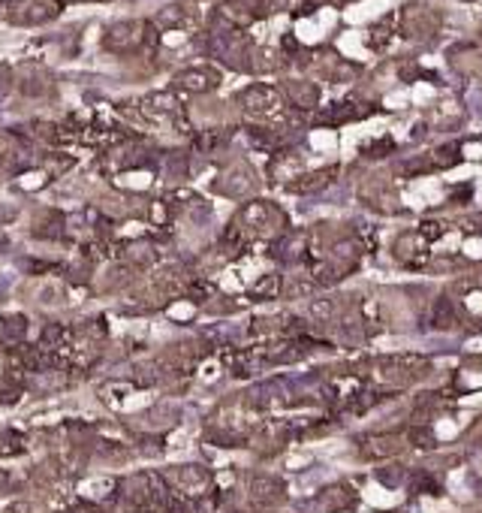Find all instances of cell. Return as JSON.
Instances as JSON below:
<instances>
[{
	"label": "cell",
	"instance_id": "cell-1",
	"mask_svg": "<svg viewBox=\"0 0 482 513\" xmlns=\"http://www.w3.org/2000/svg\"><path fill=\"white\" fill-rule=\"evenodd\" d=\"M338 176V167L331 163V167H322L317 172H311V176H305V178H298L293 190H298V194H311V190H322V187H329L331 181H335Z\"/></svg>",
	"mask_w": 482,
	"mask_h": 513
},
{
	"label": "cell",
	"instance_id": "cell-2",
	"mask_svg": "<svg viewBox=\"0 0 482 513\" xmlns=\"http://www.w3.org/2000/svg\"><path fill=\"white\" fill-rule=\"evenodd\" d=\"M452 320H455V308H452V302L446 299V296H440L437 305L431 308V326H434V329H450V326H452Z\"/></svg>",
	"mask_w": 482,
	"mask_h": 513
},
{
	"label": "cell",
	"instance_id": "cell-3",
	"mask_svg": "<svg viewBox=\"0 0 482 513\" xmlns=\"http://www.w3.org/2000/svg\"><path fill=\"white\" fill-rule=\"evenodd\" d=\"M287 88H293V100L302 106V109H314L320 100V91L314 85H307V82H293V85H287Z\"/></svg>",
	"mask_w": 482,
	"mask_h": 513
},
{
	"label": "cell",
	"instance_id": "cell-4",
	"mask_svg": "<svg viewBox=\"0 0 482 513\" xmlns=\"http://www.w3.org/2000/svg\"><path fill=\"white\" fill-rule=\"evenodd\" d=\"M362 447H374L368 450V456H392L395 453V444L386 438H362Z\"/></svg>",
	"mask_w": 482,
	"mask_h": 513
},
{
	"label": "cell",
	"instance_id": "cell-5",
	"mask_svg": "<svg viewBox=\"0 0 482 513\" xmlns=\"http://www.w3.org/2000/svg\"><path fill=\"white\" fill-rule=\"evenodd\" d=\"M311 314L317 320H331L338 314V305H335V299H320V302L311 305Z\"/></svg>",
	"mask_w": 482,
	"mask_h": 513
},
{
	"label": "cell",
	"instance_id": "cell-6",
	"mask_svg": "<svg viewBox=\"0 0 482 513\" xmlns=\"http://www.w3.org/2000/svg\"><path fill=\"white\" fill-rule=\"evenodd\" d=\"M410 444L416 450H434V435L425 432V429H410Z\"/></svg>",
	"mask_w": 482,
	"mask_h": 513
},
{
	"label": "cell",
	"instance_id": "cell-7",
	"mask_svg": "<svg viewBox=\"0 0 482 513\" xmlns=\"http://www.w3.org/2000/svg\"><path fill=\"white\" fill-rule=\"evenodd\" d=\"M214 82L211 73H187L184 76V85H190V91H205Z\"/></svg>",
	"mask_w": 482,
	"mask_h": 513
},
{
	"label": "cell",
	"instance_id": "cell-8",
	"mask_svg": "<svg viewBox=\"0 0 482 513\" xmlns=\"http://www.w3.org/2000/svg\"><path fill=\"white\" fill-rule=\"evenodd\" d=\"M434 157H437V163L450 167V163L459 160V148H455V145H443V148H437V151H434Z\"/></svg>",
	"mask_w": 482,
	"mask_h": 513
},
{
	"label": "cell",
	"instance_id": "cell-9",
	"mask_svg": "<svg viewBox=\"0 0 482 513\" xmlns=\"http://www.w3.org/2000/svg\"><path fill=\"white\" fill-rule=\"evenodd\" d=\"M392 148H395L392 139H380V142H374L371 148H365V154H368V157H377V154H389Z\"/></svg>",
	"mask_w": 482,
	"mask_h": 513
},
{
	"label": "cell",
	"instance_id": "cell-10",
	"mask_svg": "<svg viewBox=\"0 0 482 513\" xmlns=\"http://www.w3.org/2000/svg\"><path fill=\"white\" fill-rule=\"evenodd\" d=\"M335 3H353V0H335Z\"/></svg>",
	"mask_w": 482,
	"mask_h": 513
}]
</instances>
